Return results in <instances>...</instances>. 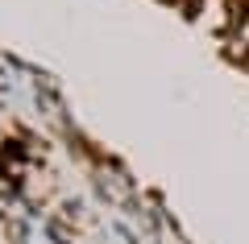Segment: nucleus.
I'll use <instances>...</instances> for the list:
<instances>
[{
  "instance_id": "nucleus-1",
  "label": "nucleus",
  "mask_w": 249,
  "mask_h": 244,
  "mask_svg": "<svg viewBox=\"0 0 249 244\" xmlns=\"http://www.w3.org/2000/svg\"><path fill=\"white\" fill-rule=\"evenodd\" d=\"M232 46H237L241 54L249 50V17H245V29H237V37H232Z\"/></svg>"
}]
</instances>
